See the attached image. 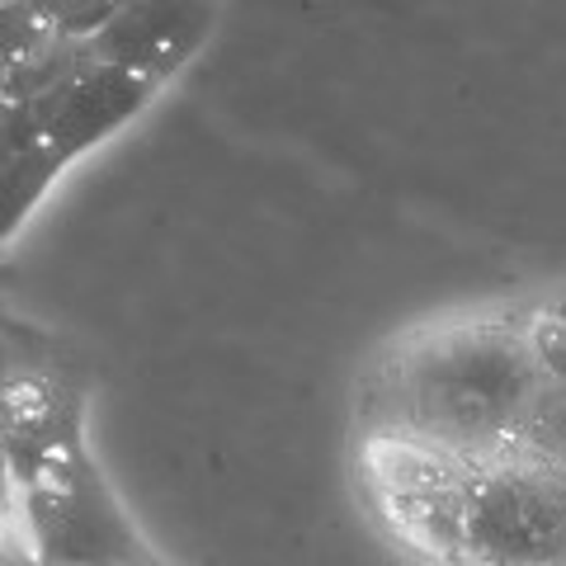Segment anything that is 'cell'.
Instances as JSON below:
<instances>
[{
    "label": "cell",
    "mask_w": 566,
    "mask_h": 566,
    "mask_svg": "<svg viewBox=\"0 0 566 566\" xmlns=\"http://www.w3.org/2000/svg\"><path fill=\"white\" fill-rule=\"evenodd\" d=\"M20 534V482H14V468L6 449H0V547Z\"/></svg>",
    "instance_id": "obj_7"
},
{
    "label": "cell",
    "mask_w": 566,
    "mask_h": 566,
    "mask_svg": "<svg viewBox=\"0 0 566 566\" xmlns=\"http://www.w3.org/2000/svg\"><path fill=\"white\" fill-rule=\"evenodd\" d=\"M0 6H14V0H0Z\"/></svg>",
    "instance_id": "obj_10"
},
{
    "label": "cell",
    "mask_w": 566,
    "mask_h": 566,
    "mask_svg": "<svg viewBox=\"0 0 566 566\" xmlns=\"http://www.w3.org/2000/svg\"><path fill=\"white\" fill-rule=\"evenodd\" d=\"M449 566H566V463L534 453L476 463Z\"/></svg>",
    "instance_id": "obj_2"
},
{
    "label": "cell",
    "mask_w": 566,
    "mask_h": 566,
    "mask_svg": "<svg viewBox=\"0 0 566 566\" xmlns=\"http://www.w3.org/2000/svg\"><path fill=\"white\" fill-rule=\"evenodd\" d=\"M62 156L39 137L20 109H0V241L29 218L48 185L62 175Z\"/></svg>",
    "instance_id": "obj_5"
},
{
    "label": "cell",
    "mask_w": 566,
    "mask_h": 566,
    "mask_svg": "<svg viewBox=\"0 0 566 566\" xmlns=\"http://www.w3.org/2000/svg\"><path fill=\"white\" fill-rule=\"evenodd\" d=\"M128 6H133V0H20V10L43 33L76 39V43H91L95 33L109 29Z\"/></svg>",
    "instance_id": "obj_6"
},
{
    "label": "cell",
    "mask_w": 566,
    "mask_h": 566,
    "mask_svg": "<svg viewBox=\"0 0 566 566\" xmlns=\"http://www.w3.org/2000/svg\"><path fill=\"white\" fill-rule=\"evenodd\" d=\"M0 566H43V562L33 557V547H29L20 534H14L6 547H0Z\"/></svg>",
    "instance_id": "obj_8"
},
{
    "label": "cell",
    "mask_w": 566,
    "mask_h": 566,
    "mask_svg": "<svg viewBox=\"0 0 566 566\" xmlns=\"http://www.w3.org/2000/svg\"><path fill=\"white\" fill-rule=\"evenodd\" d=\"M538 382L528 316H463L387 349L364 378L359 420L368 439L491 463L515 449Z\"/></svg>",
    "instance_id": "obj_1"
},
{
    "label": "cell",
    "mask_w": 566,
    "mask_h": 566,
    "mask_svg": "<svg viewBox=\"0 0 566 566\" xmlns=\"http://www.w3.org/2000/svg\"><path fill=\"white\" fill-rule=\"evenodd\" d=\"M543 312H547V316H557V322L566 326V293H562V297H553V303H547Z\"/></svg>",
    "instance_id": "obj_9"
},
{
    "label": "cell",
    "mask_w": 566,
    "mask_h": 566,
    "mask_svg": "<svg viewBox=\"0 0 566 566\" xmlns=\"http://www.w3.org/2000/svg\"><path fill=\"white\" fill-rule=\"evenodd\" d=\"M212 24H218V0H133L109 29L95 33L91 52L161 91L199 57Z\"/></svg>",
    "instance_id": "obj_4"
},
{
    "label": "cell",
    "mask_w": 566,
    "mask_h": 566,
    "mask_svg": "<svg viewBox=\"0 0 566 566\" xmlns=\"http://www.w3.org/2000/svg\"><path fill=\"white\" fill-rule=\"evenodd\" d=\"M20 538L43 566H151L85 449L52 458L20 482Z\"/></svg>",
    "instance_id": "obj_3"
}]
</instances>
